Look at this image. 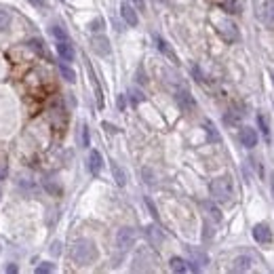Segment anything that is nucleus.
Here are the masks:
<instances>
[{
	"instance_id": "f257e3e1",
	"label": "nucleus",
	"mask_w": 274,
	"mask_h": 274,
	"mask_svg": "<svg viewBox=\"0 0 274 274\" xmlns=\"http://www.w3.org/2000/svg\"><path fill=\"white\" fill-rule=\"evenodd\" d=\"M209 192L213 196V200L218 203H230L234 196V186L230 181V177H215L211 184H209Z\"/></svg>"
},
{
	"instance_id": "f03ea898",
	"label": "nucleus",
	"mask_w": 274,
	"mask_h": 274,
	"mask_svg": "<svg viewBox=\"0 0 274 274\" xmlns=\"http://www.w3.org/2000/svg\"><path fill=\"white\" fill-rule=\"evenodd\" d=\"M72 259L80 266H89L97 259V247L91 240H78L72 247Z\"/></svg>"
},
{
	"instance_id": "7ed1b4c3",
	"label": "nucleus",
	"mask_w": 274,
	"mask_h": 274,
	"mask_svg": "<svg viewBox=\"0 0 274 274\" xmlns=\"http://www.w3.org/2000/svg\"><path fill=\"white\" fill-rule=\"evenodd\" d=\"M215 27H218L220 36H222L226 42H234V40H238V30H236V25L230 21V19H226V17L215 19Z\"/></svg>"
},
{
	"instance_id": "20e7f679",
	"label": "nucleus",
	"mask_w": 274,
	"mask_h": 274,
	"mask_svg": "<svg viewBox=\"0 0 274 274\" xmlns=\"http://www.w3.org/2000/svg\"><path fill=\"white\" fill-rule=\"evenodd\" d=\"M133 242H135V230L133 228H123L118 230V234H116V245H118V249H129V247H133Z\"/></svg>"
},
{
	"instance_id": "39448f33",
	"label": "nucleus",
	"mask_w": 274,
	"mask_h": 274,
	"mask_svg": "<svg viewBox=\"0 0 274 274\" xmlns=\"http://www.w3.org/2000/svg\"><path fill=\"white\" fill-rule=\"evenodd\" d=\"M175 99H177L179 108H181V110H186V112H192V110L196 108L194 97H192L188 91H186V89H177V91H175Z\"/></svg>"
},
{
	"instance_id": "423d86ee",
	"label": "nucleus",
	"mask_w": 274,
	"mask_h": 274,
	"mask_svg": "<svg viewBox=\"0 0 274 274\" xmlns=\"http://www.w3.org/2000/svg\"><path fill=\"white\" fill-rule=\"evenodd\" d=\"M240 143L245 148H255L257 146V131L253 127H242L240 129Z\"/></svg>"
},
{
	"instance_id": "0eeeda50",
	"label": "nucleus",
	"mask_w": 274,
	"mask_h": 274,
	"mask_svg": "<svg viewBox=\"0 0 274 274\" xmlns=\"http://www.w3.org/2000/svg\"><path fill=\"white\" fill-rule=\"evenodd\" d=\"M120 15H123V19H125V23L127 25H131V27H135L137 23H139V19H137V11L129 5V3H123L120 5Z\"/></svg>"
},
{
	"instance_id": "6e6552de",
	"label": "nucleus",
	"mask_w": 274,
	"mask_h": 274,
	"mask_svg": "<svg viewBox=\"0 0 274 274\" xmlns=\"http://www.w3.org/2000/svg\"><path fill=\"white\" fill-rule=\"evenodd\" d=\"M253 238H255L257 242L266 245V242L272 240V230H270L266 224H257V226L253 228Z\"/></svg>"
},
{
	"instance_id": "1a4fd4ad",
	"label": "nucleus",
	"mask_w": 274,
	"mask_h": 274,
	"mask_svg": "<svg viewBox=\"0 0 274 274\" xmlns=\"http://www.w3.org/2000/svg\"><path fill=\"white\" fill-rule=\"evenodd\" d=\"M57 55L62 57V62H74V47L68 40H59L57 42Z\"/></svg>"
},
{
	"instance_id": "9d476101",
	"label": "nucleus",
	"mask_w": 274,
	"mask_h": 274,
	"mask_svg": "<svg viewBox=\"0 0 274 274\" xmlns=\"http://www.w3.org/2000/svg\"><path fill=\"white\" fill-rule=\"evenodd\" d=\"M102 167H104L102 154H99L97 150H91V154H89V171L93 173V175H97V173L102 171Z\"/></svg>"
},
{
	"instance_id": "9b49d317",
	"label": "nucleus",
	"mask_w": 274,
	"mask_h": 274,
	"mask_svg": "<svg viewBox=\"0 0 274 274\" xmlns=\"http://www.w3.org/2000/svg\"><path fill=\"white\" fill-rule=\"evenodd\" d=\"M91 45L99 55H110V42H108L106 36H93Z\"/></svg>"
},
{
	"instance_id": "f8f14e48",
	"label": "nucleus",
	"mask_w": 274,
	"mask_h": 274,
	"mask_svg": "<svg viewBox=\"0 0 274 274\" xmlns=\"http://www.w3.org/2000/svg\"><path fill=\"white\" fill-rule=\"evenodd\" d=\"M251 264H253V259L249 255H238L232 264V270L234 272H247V270H251Z\"/></svg>"
},
{
	"instance_id": "ddd939ff",
	"label": "nucleus",
	"mask_w": 274,
	"mask_h": 274,
	"mask_svg": "<svg viewBox=\"0 0 274 274\" xmlns=\"http://www.w3.org/2000/svg\"><path fill=\"white\" fill-rule=\"evenodd\" d=\"M262 17H264V21H266V25L270 27V30H274V0H266L264 3Z\"/></svg>"
},
{
	"instance_id": "4468645a",
	"label": "nucleus",
	"mask_w": 274,
	"mask_h": 274,
	"mask_svg": "<svg viewBox=\"0 0 274 274\" xmlns=\"http://www.w3.org/2000/svg\"><path fill=\"white\" fill-rule=\"evenodd\" d=\"M154 40H156V47H158V51H161L163 55H167V57H169V59H171V62H177V57H175V53H173V51H171V47H169V42H167L165 38H161V36H156Z\"/></svg>"
},
{
	"instance_id": "2eb2a0df",
	"label": "nucleus",
	"mask_w": 274,
	"mask_h": 274,
	"mask_svg": "<svg viewBox=\"0 0 274 274\" xmlns=\"http://www.w3.org/2000/svg\"><path fill=\"white\" fill-rule=\"evenodd\" d=\"M110 167H112V175H114V179H116V184H118V186H125V184H127V175H125V171L120 169V165L112 161Z\"/></svg>"
},
{
	"instance_id": "dca6fc26",
	"label": "nucleus",
	"mask_w": 274,
	"mask_h": 274,
	"mask_svg": "<svg viewBox=\"0 0 274 274\" xmlns=\"http://www.w3.org/2000/svg\"><path fill=\"white\" fill-rule=\"evenodd\" d=\"M171 270L173 272H188L190 270V266H188V262H186V259H181V257H173L171 259Z\"/></svg>"
},
{
	"instance_id": "f3484780",
	"label": "nucleus",
	"mask_w": 274,
	"mask_h": 274,
	"mask_svg": "<svg viewBox=\"0 0 274 274\" xmlns=\"http://www.w3.org/2000/svg\"><path fill=\"white\" fill-rule=\"evenodd\" d=\"M203 209L209 213V218H213L215 222H222V211H220L218 207H215L213 203H209V200H205V203H203Z\"/></svg>"
},
{
	"instance_id": "a211bd4d",
	"label": "nucleus",
	"mask_w": 274,
	"mask_h": 274,
	"mask_svg": "<svg viewBox=\"0 0 274 274\" xmlns=\"http://www.w3.org/2000/svg\"><path fill=\"white\" fill-rule=\"evenodd\" d=\"M146 236L150 238V242H152V245H156V247H158V245L163 242V234L158 232V228H154V226L146 228Z\"/></svg>"
},
{
	"instance_id": "6ab92c4d",
	"label": "nucleus",
	"mask_w": 274,
	"mask_h": 274,
	"mask_svg": "<svg viewBox=\"0 0 274 274\" xmlns=\"http://www.w3.org/2000/svg\"><path fill=\"white\" fill-rule=\"evenodd\" d=\"M59 72H62V76H64L68 82H74V80H76L74 70H72V68L68 66V62H62V64H59Z\"/></svg>"
},
{
	"instance_id": "aec40b11",
	"label": "nucleus",
	"mask_w": 274,
	"mask_h": 274,
	"mask_svg": "<svg viewBox=\"0 0 274 274\" xmlns=\"http://www.w3.org/2000/svg\"><path fill=\"white\" fill-rule=\"evenodd\" d=\"M188 253H190V257L194 259V262H198V264H207V255H205L203 251H196L194 247H188Z\"/></svg>"
},
{
	"instance_id": "412c9836",
	"label": "nucleus",
	"mask_w": 274,
	"mask_h": 274,
	"mask_svg": "<svg viewBox=\"0 0 274 274\" xmlns=\"http://www.w3.org/2000/svg\"><path fill=\"white\" fill-rule=\"evenodd\" d=\"M257 123H259V129H262V133L266 137V141H270V129H268V120L264 116H257Z\"/></svg>"
},
{
	"instance_id": "4be33fe9",
	"label": "nucleus",
	"mask_w": 274,
	"mask_h": 274,
	"mask_svg": "<svg viewBox=\"0 0 274 274\" xmlns=\"http://www.w3.org/2000/svg\"><path fill=\"white\" fill-rule=\"evenodd\" d=\"M51 34H53L57 40H68L66 30H64V27H59V25H53V27H51Z\"/></svg>"
},
{
	"instance_id": "5701e85b",
	"label": "nucleus",
	"mask_w": 274,
	"mask_h": 274,
	"mask_svg": "<svg viewBox=\"0 0 274 274\" xmlns=\"http://www.w3.org/2000/svg\"><path fill=\"white\" fill-rule=\"evenodd\" d=\"M224 9H226L228 13H240V5L236 3V0H226V3H224Z\"/></svg>"
},
{
	"instance_id": "b1692460",
	"label": "nucleus",
	"mask_w": 274,
	"mask_h": 274,
	"mask_svg": "<svg viewBox=\"0 0 274 274\" xmlns=\"http://www.w3.org/2000/svg\"><path fill=\"white\" fill-rule=\"evenodd\" d=\"M9 23H11V17H9V13H7V11H0V32H3V30H7V27H9Z\"/></svg>"
},
{
	"instance_id": "393cba45",
	"label": "nucleus",
	"mask_w": 274,
	"mask_h": 274,
	"mask_svg": "<svg viewBox=\"0 0 274 274\" xmlns=\"http://www.w3.org/2000/svg\"><path fill=\"white\" fill-rule=\"evenodd\" d=\"M27 45H30V49L32 51H36V53H45V49H42V40H38V38H34V40H30V42H27Z\"/></svg>"
},
{
	"instance_id": "a878e982",
	"label": "nucleus",
	"mask_w": 274,
	"mask_h": 274,
	"mask_svg": "<svg viewBox=\"0 0 274 274\" xmlns=\"http://www.w3.org/2000/svg\"><path fill=\"white\" fill-rule=\"evenodd\" d=\"M53 270H55V266H53V264H49V262H45L42 266H38V268H36V274H47V272H53Z\"/></svg>"
},
{
	"instance_id": "bb28decb",
	"label": "nucleus",
	"mask_w": 274,
	"mask_h": 274,
	"mask_svg": "<svg viewBox=\"0 0 274 274\" xmlns=\"http://www.w3.org/2000/svg\"><path fill=\"white\" fill-rule=\"evenodd\" d=\"M205 127H207V133H209V137H211L213 141H218V139H220V135H218V133H215V129H213V125H211V123L207 120V123H205Z\"/></svg>"
},
{
	"instance_id": "cd10ccee",
	"label": "nucleus",
	"mask_w": 274,
	"mask_h": 274,
	"mask_svg": "<svg viewBox=\"0 0 274 274\" xmlns=\"http://www.w3.org/2000/svg\"><path fill=\"white\" fill-rule=\"evenodd\" d=\"M129 95H131V102H133V104H139L141 99H143V95H141L137 89H131V91H129Z\"/></svg>"
},
{
	"instance_id": "c85d7f7f",
	"label": "nucleus",
	"mask_w": 274,
	"mask_h": 274,
	"mask_svg": "<svg viewBox=\"0 0 274 274\" xmlns=\"http://www.w3.org/2000/svg\"><path fill=\"white\" fill-rule=\"evenodd\" d=\"M91 30H93V32H102V30H104V19H95V21L91 23Z\"/></svg>"
},
{
	"instance_id": "c756f323",
	"label": "nucleus",
	"mask_w": 274,
	"mask_h": 274,
	"mask_svg": "<svg viewBox=\"0 0 274 274\" xmlns=\"http://www.w3.org/2000/svg\"><path fill=\"white\" fill-rule=\"evenodd\" d=\"M82 146L84 148L89 146V129H86V127H82Z\"/></svg>"
},
{
	"instance_id": "7c9ffc66",
	"label": "nucleus",
	"mask_w": 274,
	"mask_h": 274,
	"mask_svg": "<svg viewBox=\"0 0 274 274\" xmlns=\"http://www.w3.org/2000/svg\"><path fill=\"white\" fill-rule=\"evenodd\" d=\"M5 177H7V163L0 161V181H3Z\"/></svg>"
},
{
	"instance_id": "2f4dec72",
	"label": "nucleus",
	"mask_w": 274,
	"mask_h": 274,
	"mask_svg": "<svg viewBox=\"0 0 274 274\" xmlns=\"http://www.w3.org/2000/svg\"><path fill=\"white\" fill-rule=\"evenodd\" d=\"M51 253H53V255H59V253H62V245H59V242H53Z\"/></svg>"
},
{
	"instance_id": "473e14b6",
	"label": "nucleus",
	"mask_w": 274,
	"mask_h": 274,
	"mask_svg": "<svg viewBox=\"0 0 274 274\" xmlns=\"http://www.w3.org/2000/svg\"><path fill=\"white\" fill-rule=\"evenodd\" d=\"M27 3H30L32 7H38V9H42V7H45L47 3H45V0H27Z\"/></svg>"
},
{
	"instance_id": "72a5a7b5",
	"label": "nucleus",
	"mask_w": 274,
	"mask_h": 274,
	"mask_svg": "<svg viewBox=\"0 0 274 274\" xmlns=\"http://www.w3.org/2000/svg\"><path fill=\"white\" fill-rule=\"evenodd\" d=\"M146 205L150 207V211H152V215H154V218H158V213H156V207H154V203H152L150 198H146Z\"/></svg>"
},
{
	"instance_id": "f704fd0d",
	"label": "nucleus",
	"mask_w": 274,
	"mask_h": 274,
	"mask_svg": "<svg viewBox=\"0 0 274 274\" xmlns=\"http://www.w3.org/2000/svg\"><path fill=\"white\" fill-rule=\"evenodd\" d=\"M127 102H125V95H118V110H125Z\"/></svg>"
},
{
	"instance_id": "c9c22d12",
	"label": "nucleus",
	"mask_w": 274,
	"mask_h": 274,
	"mask_svg": "<svg viewBox=\"0 0 274 274\" xmlns=\"http://www.w3.org/2000/svg\"><path fill=\"white\" fill-rule=\"evenodd\" d=\"M131 3H135V7H137L139 11H143V7H146V5H143V0H131Z\"/></svg>"
},
{
	"instance_id": "e433bc0d",
	"label": "nucleus",
	"mask_w": 274,
	"mask_h": 274,
	"mask_svg": "<svg viewBox=\"0 0 274 274\" xmlns=\"http://www.w3.org/2000/svg\"><path fill=\"white\" fill-rule=\"evenodd\" d=\"M5 272H17V266H7Z\"/></svg>"
},
{
	"instance_id": "4c0bfd02",
	"label": "nucleus",
	"mask_w": 274,
	"mask_h": 274,
	"mask_svg": "<svg viewBox=\"0 0 274 274\" xmlns=\"http://www.w3.org/2000/svg\"><path fill=\"white\" fill-rule=\"evenodd\" d=\"M270 181H272V192H274V173H272V179Z\"/></svg>"
},
{
	"instance_id": "58836bf2",
	"label": "nucleus",
	"mask_w": 274,
	"mask_h": 274,
	"mask_svg": "<svg viewBox=\"0 0 274 274\" xmlns=\"http://www.w3.org/2000/svg\"><path fill=\"white\" fill-rule=\"evenodd\" d=\"M0 196H3V190H0Z\"/></svg>"
}]
</instances>
